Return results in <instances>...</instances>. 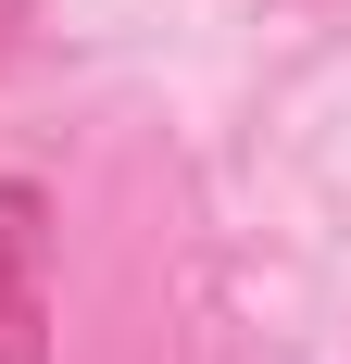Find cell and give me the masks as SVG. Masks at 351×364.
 Here are the masks:
<instances>
[{
    "instance_id": "1",
    "label": "cell",
    "mask_w": 351,
    "mask_h": 364,
    "mask_svg": "<svg viewBox=\"0 0 351 364\" xmlns=\"http://www.w3.org/2000/svg\"><path fill=\"white\" fill-rule=\"evenodd\" d=\"M63 289H50V188L0 176V364H50Z\"/></svg>"
}]
</instances>
